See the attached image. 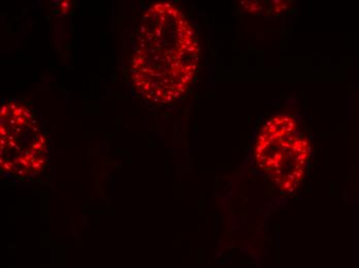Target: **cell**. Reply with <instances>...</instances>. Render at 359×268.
<instances>
[{"mask_svg": "<svg viewBox=\"0 0 359 268\" xmlns=\"http://www.w3.org/2000/svg\"><path fill=\"white\" fill-rule=\"evenodd\" d=\"M310 150L299 123L286 115L269 118L256 137V161L284 189L292 188L301 180Z\"/></svg>", "mask_w": 359, "mask_h": 268, "instance_id": "2", "label": "cell"}, {"mask_svg": "<svg viewBox=\"0 0 359 268\" xmlns=\"http://www.w3.org/2000/svg\"><path fill=\"white\" fill-rule=\"evenodd\" d=\"M1 162L36 169L47 152L45 134L32 111L20 102H6L0 112Z\"/></svg>", "mask_w": 359, "mask_h": 268, "instance_id": "3", "label": "cell"}, {"mask_svg": "<svg viewBox=\"0 0 359 268\" xmlns=\"http://www.w3.org/2000/svg\"><path fill=\"white\" fill-rule=\"evenodd\" d=\"M199 43L194 26L174 4L151 6L142 19L130 65L135 90L147 101L181 97L198 73Z\"/></svg>", "mask_w": 359, "mask_h": 268, "instance_id": "1", "label": "cell"}]
</instances>
